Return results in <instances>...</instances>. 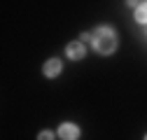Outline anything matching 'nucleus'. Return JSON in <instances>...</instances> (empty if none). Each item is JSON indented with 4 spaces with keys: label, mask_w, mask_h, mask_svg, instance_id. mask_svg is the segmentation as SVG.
<instances>
[{
    "label": "nucleus",
    "mask_w": 147,
    "mask_h": 140,
    "mask_svg": "<svg viewBox=\"0 0 147 140\" xmlns=\"http://www.w3.org/2000/svg\"><path fill=\"white\" fill-rule=\"evenodd\" d=\"M54 138H56V133H54V131H49V129L40 131V135H38V140H54Z\"/></svg>",
    "instance_id": "obj_6"
},
{
    "label": "nucleus",
    "mask_w": 147,
    "mask_h": 140,
    "mask_svg": "<svg viewBox=\"0 0 147 140\" xmlns=\"http://www.w3.org/2000/svg\"><path fill=\"white\" fill-rule=\"evenodd\" d=\"M136 21L138 24H147V3H140L138 7H136Z\"/></svg>",
    "instance_id": "obj_5"
},
{
    "label": "nucleus",
    "mask_w": 147,
    "mask_h": 140,
    "mask_svg": "<svg viewBox=\"0 0 147 140\" xmlns=\"http://www.w3.org/2000/svg\"><path fill=\"white\" fill-rule=\"evenodd\" d=\"M61 70H63V63H61L59 59H49V61H45V65H42V73H45V77H49V79H56V77L61 75Z\"/></svg>",
    "instance_id": "obj_3"
},
{
    "label": "nucleus",
    "mask_w": 147,
    "mask_h": 140,
    "mask_svg": "<svg viewBox=\"0 0 147 140\" xmlns=\"http://www.w3.org/2000/svg\"><path fill=\"white\" fill-rule=\"evenodd\" d=\"M65 56H68L70 61H82V59L86 56V49H84L82 42H70V44L65 47Z\"/></svg>",
    "instance_id": "obj_4"
},
{
    "label": "nucleus",
    "mask_w": 147,
    "mask_h": 140,
    "mask_svg": "<svg viewBox=\"0 0 147 140\" xmlns=\"http://www.w3.org/2000/svg\"><path fill=\"white\" fill-rule=\"evenodd\" d=\"M82 42H91V33H82Z\"/></svg>",
    "instance_id": "obj_7"
},
{
    "label": "nucleus",
    "mask_w": 147,
    "mask_h": 140,
    "mask_svg": "<svg viewBox=\"0 0 147 140\" xmlns=\"http://www.w3.org/2000/svg\"><path fill=\"white\" fill-rule=\"evenodd\" d=\"M145 140H147V133H145Z\"/></svg>",
    "instance_id": "obj_8"
},
{
    "label": "nucleus",
    "mask_w": 147,
    "mask_h": 140,
    "mask_svg": "<svg viewBox=\"0 0 147 140\" xmlns=\"http://www.w3.org/2000/svg\"><path fill=\"white\" fill-rule=\"evenodd\" d=\"M91 44H94V49L98 51V54H103V56L112 54V51L117 49V44H119L117 30L112 26H98L94 33H91Z\"/></svg>",
    "instance_id": "obj_1"
},
{
    "label": "nucleus",
    "mask_w": 147,
    "mask_h": 140,
    "mask_svg": "<svg viewBox=\"0 0 147 140\" xmlns=\"http://www.w3.org/2000/svg\"><path fill=\"white\" fill-rule=\"evenodd\" d=\"M56 135H59L61 140H80V126H77V124H70V121H65V124L59 126Z\"/></svg>",
    "instance_id": "obj_2"
}]
</instances>
